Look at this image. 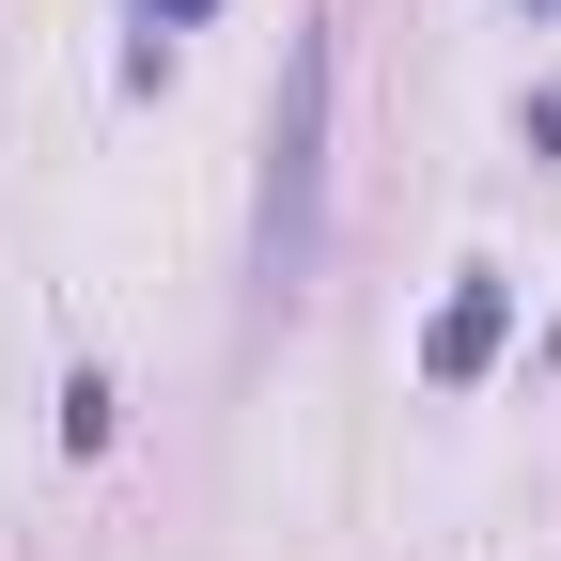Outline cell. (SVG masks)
Instances as JSON below:
<instances>
[{"label":"cell","mask_w":561,"mask_h":561,"mask_svg":"<svg viewBox=\"0 0 561 561\" xmlns=\"http://www.w3.org/2000/svg\"><path fill=\"white\" fill-rule=\"evenodd\" d=\"M312 234H328V32L280 47V110H265V219H250V280L265 297L312 280Z\"/></svg>","instance_id":"cell-1"},{"label":"cell","mask_w":561,"mask_h":561,"mask_svg":"<svg viewBox=\"0 0 561 561\" xmlns=\"http://www.w3.org/2000/svg\"><path fill=\"white\" fill-rule=\"evenodd\" d=\"M500 343H515V280H500V265H468V280H453V312H437V343H421V375H437V390H468Z\"/></svg>","instance_id":"cell-2"},{"label":"cell","mask_w":561,"mask_h":561,"mask_svg":"<svg viewBox=\"0 0 561 561\" xmlns=\"http://www.w3.org/2000/svg\"><path fill=\"white\" fill-rule=\"evenodd\" d=\"M140 16H172V32H187V16H219V0H140Z\"/></svg>","instance_id":"cell-3"},{"label":"cell","mask_w":561,"mask_h":561,"mask_svg":"<svg viewBox=\"0 0 561 561\" xmlns=\"http://www.w3.org/2000/svg\"><path fill=\"white\" fill-rule=\"evenodd\" d=\"M530 16H561V0H530Z\"/></svg>","instance_id":"cell-4"}]
</instances>
